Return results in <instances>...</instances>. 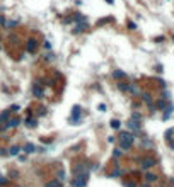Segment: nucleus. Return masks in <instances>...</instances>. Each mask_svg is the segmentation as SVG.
I'll return each instance as SVG.
<instances>
[{
    "instance_id": "obj_1",
    "label": "nucleus",
    "mask_w": 174,
    "mask_h": 187,
    "mask_svg": "<svg viewBox=\"0 0 174 187\" xmlns=\"http://www.w3.org/2000/svg\"><path fill=\"white\" fill-rule=\"evenodd\" d=\"M133 141H135V135H130L127 131H121L120 133V148L121 150H130L133 146Z\"/></svg>"
},
{
    "instance_id": "obj_2",
    "label": "nucleus",
    "mask_w": 174,
    "mask_h": 187,
    "mask_svg": "<svg viewBox=\"0 0 174 187\" xmlns=\"http://www.w3.org/2000/svg\"><path fill=\"white\" fill-rule=\"evenodd\" d=\"M87 179H89V174H79V175H75L72 184H74V187H85Z\"/></svg>"
},
{
    "instance_id": "obj_3",
    "label": "nucleus",
    "mask_w": 174,
    "mask_h": 187,
    "mask_svg": "<svg viewBox=\"0 0 174 187\" xmlns=\"http://www.w3.org/2000/svg\"><path fill=\"white\" fill-rule=\"evenodd\" d=\"M155 163H157V160H155V158L147 156V158H143V160L140 162V168H142V170H148V168H152Z\"/></svg>"
},
{
    "instance_id": "obj_4",
    "label": "nucleus",
    "mask_w": 174,
    "mask_h": 187,
    "mask_svg": "<svg viewBox=\"0 0 174 187\" xmlns=\"http://www.w3.org/2000/svg\"><path fill=\"white\" fill-rule=\"evenodd\" d=\"M19 124H21V119H19V117H12V119H9L4 126H5V131H7V129H14V128H17Z\"/></svg>"
},
{
    "instance_id": "obj_5",
    "label": "nucleus",
    "mask_w": 174,
    "mask_h": 187,
    "mask_svg": "<svg viewBox=\"0 0 174 187\" xmlns=\"http://www.w3.org/2000/svg\"><path fill=\"white\" fill-rule=\"evenodd\" d=\"M127 126H128V129H132L133 133H138V131H140V128H142V126H140V123H138V121H135V119H130Z\"/></svg>"
},
{
    "instance_id": "obj_6",
    "label": "nucleus",
    "mask_w": 174,
    "mask_h": 187,
    "mask_svg": "<svg viewBox=\"0 0 174 187\" xmlns=\"http://www.w3.org/2000/svg\"><path fill=\"white\" fill-rule=\"evenodd\" d=\"M72 111H74V112H72V116H70V123H79L80 121V107L75 105Z\"/></svg>"
},
{
    "instance_id": "obj_7",
    "label": "nucleus",
    "mask_w": 174,
    "mask_h": 187,
    "mask_svg": "<svg viewBox=\"0 0 174 187\" xmlns=\"http://www.w3.org/2000/svg\"><path fill=\"white\" fill-rule=\"evenodd\" d=\"M36 46H38V41L36 39H27V43H26V51L27 53H32L34 49H36Z\"/></svg>"
},
{
    "instance_id": "obj_8",
    "label": "nucleus",
    "mask_w": 174,
    "mask_h": 187,
    "mask_svg": "<svg viewBox=\"0 0 174 187\" xmlns=\"http://www.w3.org/2000/svg\"><path fill=\"white\" fill-rule=\"evenodd\" d=\"M32 95H34V97H38V99H39V97H43V87L38 82L32 85Z\"/></svg>"
},
{
    "instance_id": "obj_9",
    "label": "nucleus",
    "mask_w": 174,
    "mask_h": 187,
    "mask_svg": "<svg viewBox=\"0 0 174 187\" xmlns=\"http://www.w3.org/2000/svg\"><path fill=\"white\" fill-rule=\"evenodd\" d=\"M87 29V21H80V24L77 22V26L74 29V34H79V32H84Z\"/></svg>"
},
{
    "instance_id": "obj_10",
    "label": "nucleus",
    "mask_w": 174,
    "mask_h": 187,
    "mask_svg": "<svg viewBox=\"0 0 174 187\" xmlns=\"http://www.w3.org/2000/svg\"><path fill=\"white\" fill-rule=\"evenodd\" d=\"M9 119H11V109L4 111V112L0 114V124H2V123H7Z\"/></svg>"
},
{
    "instance_id": "obj_11",
    "label": "nucleus",
    "mask_w": 174,
    "mask_h": 187,
    "mask_svg": "<svg viewBox=\"0 0 174 187\" xmlns=\"http://www.w3.org/2000/svg\"><path fill=\"white\" fill-rule=\"evenodd\" d=\"M157 180V175H155V174H152V172H147V174H145V182H147V184H152V182H155Z\"/></svg>"
},
{
    "instance_id": "obj_12",
    "label": "nucleus",
    "mask_w": 174,
    "mask_h": 187,
    "mask_svg": "<svg viewBox=\"0 0 174 187\" xmlns=\"http://www.w3.org/2000/svg\"><path fill=\"white\" fill-rule=\"evenodd\" d=\"M142 99H143V102H147V104L150 105V109H154V104H152V95H150V94H142Z\"/></svg>"
},
{
    "instance_id": "obj_13",
    "label": "nucleus",
    "mask_w": 174,
    "mask_h": 187,
    "mask_svg": "<svg viewBox=\"0 0 174 187\" xmlns=\"http://www.w3.org/2000/svg\"><path fill=\"white\" fill-rule=\"evenodd\" d=\"M26 126H27V128H36V126H38V119H34V117H27V119H26Z\"/></svg>"
},
{
    "instance_id": "obj_14",
    "label": "nucleus",
    "mask_w": 174,
    "mask_h": 187,
    "mask_svg": "<svg viewBox=\"0 0 174 187\" xmlns=\"http://www.w3.org/2000/svg\"><path fill=\"white\" fill-rule=\"evenodd\" d=\"M44 187H62V182L58 180V179H53V180L46 182V186Z\"/></svg>"
},
{
    "instance_id": "obj_15",
    "label": "nucleus",
    "mask_w": 174,
    "mask_h": 187,
    "mask_svg": "<svg viewBox=\"0 0 174 187\" xmlns=\"http://www.w3.org/2000/svg\"><path fill=\"white\" fill-rule=\"evenodd\" d=\"M22 150L26 151V153H34V151H36V146L32 145V143H27V145H24Z\"/></svg>"
},
{
    "instance_id": "obj_16",
    "label": "nucleus",
    "mask_w": 174,
    "mask_h": 187,
    "mask_svg": "<svg viewBox=\"0 0 174 187\" xmlns=\"http://www.w3.org/2000/svg\"><path fill=\"white\" fill-rule=\"evenodd\" d=\"M7 151H9V155H11V156H16V155H19L21 146H11V150H7Z\"/></svg>"
},
{
    "instance_id": "obj_17",
    "label": "nucleus",
    "mask_w": 174,
    "mask_h": 187,
    "mask_svg": "<svg viewBox=\"0 0 174 187\" xmlns=\"http://www.w3.org/2000/svg\"><path fill=\"white\" fill-rule=\"evenodd\" d=\"M172 111H174V105L171 104V102H169V104H167V107H166V114H164V119H167L169 116L172 114Z\"/></svg>"
},
{
    "instance_id": "obj_18",
    "label": "nucleus",
    "mask_w": 174,
    "mask_h": 187,
    "mask_svg": "<svg viewBox=\"0 0 174 187\" xmlns=\"http://www.w3.org/2000/svg\"><path fill=\"white\" fill-rule=\"evenodd\" d=\"M56 177H58V180H60V182H63V180H65V177H67V174H65V170H63V168H62V170H58Z\"/></svg>"
},
{
    "instance_id": "obj_19",
    "label": "nucleus",
    "mask_w": 174,
    "mask_h": 187,
    "mask_svg": "<svg viewBox=\"0 0 174 187\" xmlns=\"http://www.w3.org/2000/svg\"><path fill=\"white\" fill-rule=\"evenodd\" d=\"M120 126H121V123H120L118 119H113V121H111V128H113V129H120Z\"/></svg>"
},
{
    "instance_id": "obj_20",
    "label": "nucleus",
    "mask_w": 174,
    "mask_h": 187,
    "mask_svg": "<svg viewBox=\"0 0 174 187\" xmlns=\"http://www.w3.org/2000/svg\"><path fill=\"white\" fill-rule=\"evenodd\" d=\"M113 77H114V78H125V77H127V73H125V72H118V70H116V72L113 73Z\"/></svg>"
},
{
    "instance_id": "obj_21",
    "label": "nucleus",
    "mask_w": 174,
    "mask_h": 187,
    "mask_svg": "<svg viewBox=\"0 0 174 187\" xmlns=\"http://www.w3.org/2000/svg\"><path fill=\"white\" fill-rule=\"evenodd\" d=\"M121 155H123L121 148H116V150L113 151V158H118V156H121Z\"/></svg>"
},
{
    "instance_id": "obj_22",
    "label": "nucleus",
    "mask_w": 174,
    "mask_h": 187,
    "mask_svg": "<svg viewBox=\"0 0 174 187\" xmlns=\"http://www.w3.org/2000/svg\"><path fill=\"white\" fill-rule=\"evenodd\" d=\"M17 22H19V21H9V22H7V24H5V27H9V29H12V27H16V26H17Z\"/></svg>"
},
{
    "instance_id": "obj_23",
    "label": "nucleus",
    "mask_w": 174,
    "mask_h": 187,
    "mask_svg": "<svg viewBox=\"0 0 174 187\" xmlns=\"http://www.w3.org/2000/svg\"><path fill=\"white\" fill-rule=\"evenodd\" d=\"M157 107L162 111L164 107H166V100H160V99H159V100H157Z\"/></svg>"
},
{
    "instance_id": "obj_24",
    "label": "nucleus",
    "mask_w": 174,
    "mask_h": 187,
    "mask_svg": "<svg viewBox=\"0 0 174 187\" xmlns=\"http://www.w3.org/2000/svg\"><path fill=\"white\" fill-rule=\"evenodd\" d=\"M132 119H135V121H140V119H142V116L138 114V112H135V114L132 116Z\"/></svg>"
},
{
    "instance_id": "obj_25",
    "label": "nucleus",
    "mask_w": 174,
    "mask_h": 187,
    "mask_svg": "<svg viewBox=\"0 0 174 187\" xmlns=\"http://www.w3.org/2000/svg\"><path fill=\"white\" fill-rule=\"evenodd\" d=\"M19 109H21L19 105H12V107H11V112H19Z\"/></svg>"
},
{
    "instance_id": "obj_26",
    "label": "nucleus",
    "mask_w": 174,
    "mask_h": 187,
    "mask_svg": "<svg viewBox=\"0 0 174 187\" xmlns=\"http://www.w3.org/2000/svg\"><path fill=\"white\" fill-rule=\"evenodd\" d=\"M7 184V179L5 177H0V186H5Z\"/></svg>"
},
{
    "instance_id": "obj_27",
    "label": "nucleus",
    "mask_w": 174,
    "mask_h": 187,
    "mask_svg": "<svg viewBox=\"0 0 174 187\" xmlns=\"http://www.w3.org/2000/svg\"><path fill=\"white\" fill-rule=\"evenodd\" d=\"M0 24H2V26H5L7 24V21H5V17L4 16H0Z\"/></svg>"
},
{
    "instance_id": "obj_28",
    "label": "nucleus",
    "mask_w": 174,
    "mask_h": 187,
    "mask_svg": "<svg viewBox=\"0 0 174 187\" xmlns=\"http://www.w3.org/2000/svg\"><path fill=\"white\" fill-rule=\"evenodd\" d=\"M99 111H101V112H104V111H106V105H104V104H99Z\"/></svg>"
},
{
    "instance_id": "obj_29",
    "label": "nucleus",
    "mask_w": 174,
    "mask_h": 187,
    "mask_svg": "<svg viewBox=\"0 0 174 187\" xmlns=\"http://www.w3.org/2000/svg\"><path fill=\"white\" fill-rule=\"evenodd\" d=\"M44 48H46V49H50V48H51V44H50V41H44Z\"/></svg>"
},
{
    "instance_id": "obj_30",
    "label": "nucleus",
    "mask_w": 174,
    "mask_h": 187,
    "mask_svg": "<svg viewBox=\"0 0 174 187\" xmlns=\"http://www.w3.org/2000/svg\"><path fill=\"white\" fill-rule=\"evenodd\" d=\"M106 2H108L109 5H113V4H114V0H106Z\"/></svg>"
},
{
    "instance_id": "obj_31",
    "label": "nucleus",
    "mask_w": 174,
    "mask_h": 187,
    "mask_svg": "<svg viewBox=\"0 0 174 187\" xmlns=\"http://www.w3.org/2000/svg\"><path fill=\"white\" fill-rule=\"evenodd\" d=\"M169 146H171V148L174 150V143H172V141H169Z\"/></svg>"
},
{
    "instance_id": "obj_32",
    "label": "nucleus",
    "mask_w": 174,
    "mask_h": 187,
    "mask_svg": "<svg viewBox=\"0 0 174 187\" xmlns=\"http://www.w3.org/2000/svg\"><path fill=\"white\" fill-rule=\"evenodd\" d=\"M140 187H150V186H148L147 182H145V184H143V186H140Z\"/></svg>"
},
{
    "instance_id": "obj_33",
    "label": "nucleus",
    "mask_w": 174,
    "mask_h": 187,
    "mask_svg": "<svg viewBox=\"0 0 174 187\" xmlns=\"http://www.w3.org/2000/svg\"><path fill=\"white\" fill-rule=\"evenodd\" d=\"M0 43H2V34H0Z\"/></svg>"
},
{
    "instance_id": "obj_34",
    "label": "nucleus",
    "mask_w": 174,
    "mask_h": 187,
    "mask_svg": "<svg viewBox=\"0 0 174 187\" xmlns=\"http://www.w3.org/2000/svg\"><path fill=\"white\" fill-rule=\"evenodd\" d=\"M172 39H174V37H172Z\"/></svg>"
},
{
    "instance_id": "obj_35",
    "label": "nucleus",
    "mask_w": 174,
    "mask_h": 187,
    "mask_svg": "<svg viewBox=\"0 0 174 187\" xmlns=\"http://www.w3.org/2000/svg\"><path fill=\"white\" fill-rule=\"evenodd\" d=\"M0 187H2V186H0Z\"/></svg>"
}]
</instances>
